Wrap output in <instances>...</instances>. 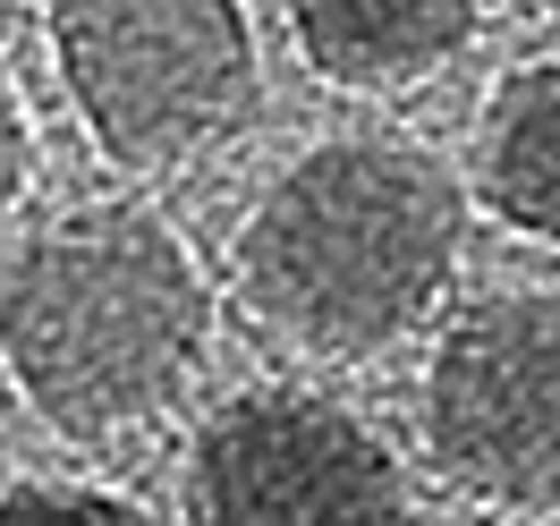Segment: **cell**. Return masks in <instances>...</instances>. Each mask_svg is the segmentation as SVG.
Masks as SVG:
<instances>
[{
  "instance_id": "6",
  "label": "cell",
  "mask_w": 560,
  "mask_h": 526,
  "mask_svg": "<svg viewBox=\"0 0 560 526\" xmlns=\"http://www.w3.org/2000/svg\"><path fill=\"white\" fill-rule=\"evenodd\" d=\"M306 69L349 94H399L476 43V0H280Z\"/></svg>"
},
{
  "instance_id": "2",
  "label": "cell",
  "mask_w": 560,
  "mask_h": 526,
  "mask_svg": "<svg viewBox=\"0 0 560 526\" xmlns=\"http://www.w3.org/2000/svg\"><path fill=\"white\" fill-rule=\"evenodd\" d=\"M467 196L399 137H331L264 187L238 230V297L306 356H383L458 272Z\"/></svg>"
},
{
  "instance_id": "8",
  "label": "cell",
  "mask_w": 560,
  "mask_h": 526,
  "mask_svg": "<svg viewBox=\"0 0 560 526\" xmlns=\"http://www.w3.org/2000/svg\"><path fill=\"white\" fill-rule=\"evenodd\" d=\"M0 526H153V518L128 492H103V484H9Z\"/></svg>"
},
{
  "instance_id": "5",
  "label": "cell",
  "mask_w": 560,
  "mask_h": 526,
  "mask_svg": "<svg viewBox=\"0 0 560 526\" xmlns=\"http://www.w3.org/2000/svg\"><path fill=\"white\" fill-rule=\"evenodd\" d=\"M408 476L374 424L272 383L221 399L187 451V526H408Z\"/></svg>"
},
{
  "instance_id": "10",
  "label": "cell",
  "mask_w": 560,
  "mask_h": 526,
  "mask_svg": "<svg viewBox=\"0 0 560 526\" xmlns=\"http://www.w3.org/2000/svg\"><path fill=\"white\" fill-rule=\"evenodd\" d=\"M552 9H560V0H552Z\"/></svg>"
},
{
  "instance_id": "4",
  "label": "cell",
  "mask_w": 560,
  "mask_h": 526,
  "mask_svg": "<svg viewBox=\"0 0 560 526\" xmlns=\"http://www.w3.org/2000/svg\"><path fill=\"white\" fill-rule=\"evenodd\" d=\"M424 442L467 501L560 510V289H492L433 340Z\"/></svg>"
},
{
  "instance_id": "7",
  "label": "cell",
  "mask_w": 560,
  "mask_h": 526,
  "mask_svg": "<svg viewBox=\"0 0 560 526\" xmlns=\"http://www.w3.org/2000/svg\"><path fill=\"white\" fill-rule=\"evenodd\" d=\"M476 162H485L492 212H501L518 238L560 246V60L510 69L485 94Z\"/></svg>"
},
{
  "instance_id": "9",
  "label": "cell",
  "mask_w": 560,
  "mask_h": 526,
  "mask_svg": "<svg viewBox=\"0 0 560 526\" xmlns=\"http://www.w3.org/2000/svg\"><path fill=\"white\" fill-rule=\"evenodd\" d=\"M26 171H35V137H26L18 85H9V69H0V221H9V204L26 196Z\"/></svg>"
},
{
  "instance_id": "1",
  "label": "cell",
  "mask_w": 560,
  "mask_h": 526,
  "mask_svg": "<svg viewBox=\"0 0 560 526\" xmlns=\"http://www.w3.org/2000/svg\"><path fill=\"white\" fill-rule=\"evenodd\" d=\"M212 356L196 246L144 204H77L0 264V374L60 442H119Z\"/></svg>"
},
{
  "instance_id": "3",
  "label": "cell",
  "mask_w": 560,
  "mask_h": 526,
  "mask_svg": "<svg viewBox=\"0 0 560 526\" xmlns=\"http://www.w3.org/2000/svg\"><path fill=\"white\" fill-rule=\"evenodd\" d=\"M51 69L119 171H187L264 103L246 0H43Z\"/></svg>"
}]
</instances>
